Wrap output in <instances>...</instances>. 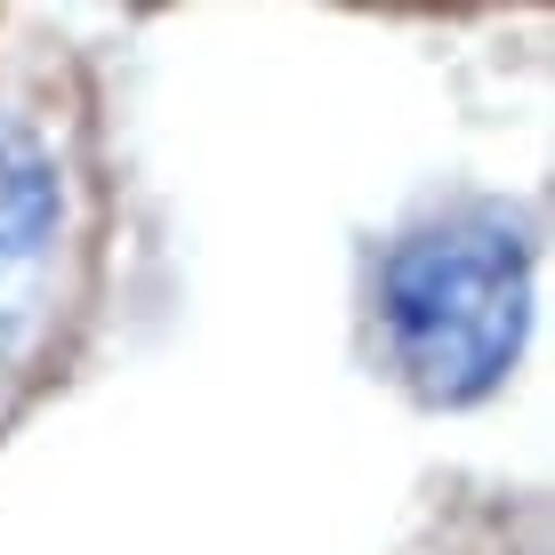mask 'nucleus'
<instances>
[{
    "label": "nucleus",
    "instance_id": "f257e3e1",
    "mask_svg": "<svg viewBox=\"0 0 555 555\" xmlns=\"http://www.w3.org/2000/svg\"><path fill=\"white\" fill-rule=\"evenodd\" d=\"M531 242L507 209H443L378 266V338L418 403H475L515 371Z\"/></svg>",
    "mask_w": 555,
    "mask_h": 555
},
{
    "label": "nucleus",
    "instance_id": "f03ea898",
    "mask_svg": "<svg viewBox=\"0 0 555 555\" xmlns=\"http://www.w3.org/2000/svg\"><path fill=\"white\" fill-rule=\"evenodd\" d=\"M81 225V178L41 113L0 98V362L56 291V258Z\"/></svg>",
    "mask_w": 555,
    "mask_h": 555
}]
</instances>
